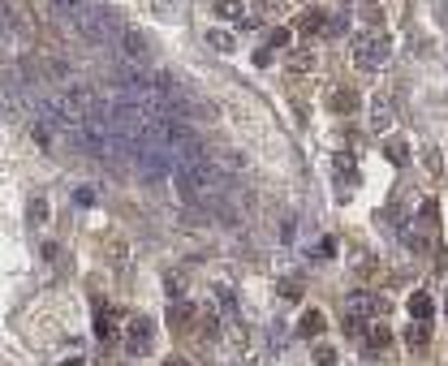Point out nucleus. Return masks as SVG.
Wrapping results in <instances>:
<instances>
[{"mask_svg":"<svg viewBox=\"0 0 448 366\" xmlns=\"http://www.w3.org/2000/svg\"><path fill=\"white\" fill-rule=\"evenodd\" d=\"M319 332H324V315L319 311H306L302 315V336H319Z\"/></svg>","mask_w":448,"mask_h":366,"instance_id":"nucleus-5","label":"nucleus"},{"mask_svg":"<svg viewBox=\"0 0 448 366\" xmlns=\"http://www.w3.org/2000/svg\"><path fill=\"white\" fill-rule=\"evenodd\" d=\"M147 341H151V327H147V319H138V323H134V341H129V349L147 345Z\"/></svg>","mask_w":448,"mask_h":366,"instance_id":"nucleus-7","label":"nucleus"},{"mask_svg":"<svg viewBox=\"0 0 448 366\" xmlns=\"http://www.w3.org/2000/svg\"><path fill=\"white\" fill-rule=\"evenodd\" d=\"M366 341H371L375 349H379V345H388V327H371V332H366Z\"/></svg>","mask_w":448,"mask_h":366,"instance_id":"nucleus-12","label":"nucleus"},{"mask_svg":"<svg viewBox=\"0 0 448 366\" xmlns=\"http://www.w3.org/2000/svg\"><path fill=\"white\" fill-rule=\"evenodd\" d=\"M289 65L306 74V70H315V56H310V52H293V56H289Z\"/></svg>","mask_w":448,"mask_h":366,"instance_id":"nucleus-11","label":"nucleus"},{"mask_svg":"<svg viewBox=\"0 0 448 366\" xmlns=\"http://www.w3.org/2000/svg\"><path fill=\"white\" fill-rule=\"evenodd\" d=\"M216 13H220V18H237V5H233V0H224V5H216Z\"/></svg>","mask_w":448,"mask_h":366,"instance_id":"nucleus-13","label":"nucleus"},{"mask_svg":"<svg viewBox=\"0 0 448 366\" xmlns=\"http://www.w3.org/2000/svg\"><path fill=\"white\" fill-rule=\"evenodd\" d=\"M168 366H186V362H168Z\"/></svg>","mask_w":448,"mask_h":366,"instance_id":"nucleus-15","label":"nucleus"},{"mask_svg":"<svg viewBox=\"0 0 448 366\" xmlns=\"http://www.w3.org/2000/svg\"><path fill=\"white\" fill-rule=\"evenodd\" d=\"M409 311H414V319H427V315H431V297H427V293L409 297Z\"/></svg>","mask_w":448,"mask_h":366,"instance_id":"nucleus-6","label":"nucleus"},{"mask_svg":"<svg viewBox=\"0 0 448 366\" xmlns=\"http://www.w3.org/2000/svg\"><path fill=\"white\" fill-rule=\"evenodd\" d=\"M332 104H336L340 112H354V104H358V99H354V91H336V95H332Z\"/></svg>","mask_w":448,"mask_h":366,"instance_id":"nucleus-8","label":"nucleus"},{"mask_svg":"<svg viewBox=\"0 0 448 366\" xmlns=\"http://www.w3.org/2000/svg\"><path fill=\"white\" fill-rule=\"evenodd\" d=\"M371 125L375 129H388L392 125V104H388V99H375V104H371Z\"/></svg>","mask_w":448,"mask_h":366,"instance_id":"nucleus-4","label":"nucleus"},{"mask_svg":"<svg viewBox=\"0 0 448 366\" xmlns=\"http://www.w3.org/2000/svg\"><path fill=\"white\" fill-rule=\"evenodd\" d=\"M212 44H216V48H220V52H233V48H229V44H233V39H229V35H220V30H216V35H212Z\"/></svg>","mask_w":448,"mask_h":366,"instance_id":"nucleus-14","label":"nucleus"},{"mask_svg":"<svg viewBox=\"0 0 448 366\" xmlns=\"http://www.w3.org/2000/svg\"><path fill=\"white\" fill-rule=\"evenodd\" d=\"M384 311V302H379L375 293H354L350 297V319H371V315H379Z\"/></svg>","mask_w":448,"mask_h":366,"instance_id":"nucleus-2","label":"nucleus"},{"mask_svg":"<svg viewBox=\"0 0 448 366\" xmlns=\"http://www.w3.org/2000/svg\"><path fill=\"white\" fill-rule=\"evenodd\" d=\"M384 60H388V39H366L358 48V65H362V70H379Z\"/></svg>","mask_w":448,"mask_h":366,"instance_id":"nucleus-1","label":"nucleus"},{"mask_svg":"<svg viewBox=\"0 0 448 366\" xmlns=\"http://www.w3.org/2000/svg\"><path fill=\"white\" fill-rule=\"evenodd\" d=\"M401 237H405V246H409V250H427V246H431V242L423 237V233H414V228H405Z\"/></svg>","mask_w":448,"mask_h":366,"instance_id":"nucleus-10","label":"nucleus"},{"mask_svg":"<svg viewBox=\"0 0 448 366\" xmlns=\"http://www.w3.org/2000/svg\"><path fill=\"white\" fill-rule=\"evenodd\" d=\"M48 220V203L44 198H30V224H44Z\"/></svg>","mask_w":448,"mask_h":366,"instance_id":"nucleus-9","label":"nucleus"},{"mask_svg":"<svg viewBox=\"0 0 448 366\" xmlns=\"http://www.w3.org/2000/svg\"><path fill=\"white\" fill-rule=\"evenodd\" d=\"M121 52H125V60H143V56H147V39L138 35V30H129V26H125V35H121Z\"/></svg>","mask_w":448,"mask_h":366,"instance_id":"nucleus-3","label":"nucleus"}]
</instances>
